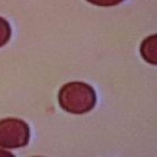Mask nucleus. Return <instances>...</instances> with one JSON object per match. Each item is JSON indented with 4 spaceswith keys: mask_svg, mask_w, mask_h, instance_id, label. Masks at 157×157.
Listing matches in <instances>:
<instances>
[{
    "mask_svg": "<svg viewBox=\"0 0 157 157\" xmlns=\"http://www.w3.org/2000/svg\"><path fill=\"white\" fill-rule=\"evenodd\" d=\"M58 103L66 113L76 115L86 114L96 107L97 93L91 85L72 81L61 86L58 93Z\"/></svg>",
    "mask_w": 157,
    "mask_h": 157,
    "instance_id": "f257e3e1",
    "label": "nucleus"
},
{
    "mask_svg": "<svg viewBox=\"0 0 157 157\" xmlns=\"http://www.w3.org/2000/svg\"><path fill=\"white\" fill-rule=\"evenodd\" d=\"M31 139L29 125L20 118L0 119V148L13 150L28 145Z\"/></svg>",
    "mask_w": 157,
    "mask_h": 157,
    "instance_id": "f03ea898",
    "label": "nucleus"
},
{
    "mask_svg": "<svg viewBox=\"0 0 157 157\" xmlns=\"http://www.w3.org/2000/svg\"><path fill=\"white\" fill-rule=\"evenodd\" d=\"M140 54L146 63L157 65V34L148 36L141 42Z\"/></svg>",
    "mask_w": 157,
    "mask_h": 157,
    "instance_id": "7ed1b4c3",
    "label": "nucleus"
},
{
    "mask_svg": "<svg viewBox=\"0 0 157 157\" xmlns=\"http://www.w3.org/2000/svg\"><path fill=\"white\" fill-rule=\"evenodd\" d=\"M10 37H11L10 23L5 18L0 17V48L4 47L10 40Z\"/></svg>",
    "mask_w": 157,
    "mask_h": 157,
    "instance_id": "20e7f679",
    "label": "nucleus"
},
{
    "mask_svg": "<svg viewBox=\"0 0 157 157\" xmlns=\"http://www.w3.org/2000/svg\"><path fill=\"white\" fill-rule=\"evenodd\" d=\"M88 2L93 4V5H97V6H104V7H108V6H115L120 2H123L124 0H87Z\"/></svg>",
    "mask_w": 157,
    "mask_h": 157,
    "instance_id": "39448f33",
    "label": "nucleus"
},
{
    "mask_svg": "<svg viewBox=\"0 0 157 157\" xmlns=\"http://www.w3.org/2000/svg\"><path fill=\"white\" fill-rule=\"evenodd\" d=\"M0 157H15V155L5 148H0Z\"/></svg>",
    "mask_w": 157,
    "mask_h": 157,
    "instance_id": "423d86ee",
    "label": "nucleus"
},
{
    "mask_svg": "<svg viewBox=\"0 0 157 157\" xmlns=\"http://www.w3.org/2000/svg\"><path fill=\"white\" fill-rule=\"evenodd\" d=\"M34 157H40V156H34Z\"/></svg>",
    "mask_w": 157,
    "mask_h": 157,
    "instance_id": "0eeeda50",
    "label": "nucleus"
}]
</instances>
